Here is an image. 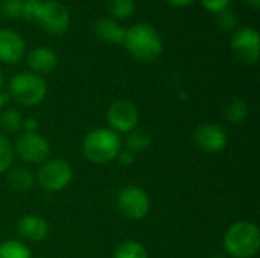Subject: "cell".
<instances>
[{
	"instance_id": "6da1fadb",
	"label": "cell",
	"mask_w": 260,
	"mask_h": 258,
	"mask_svg": "<svg viewBox=\"0 0 260 258\" xmlns=\"http://www.w3.org/2000/svg\"><path fill=\"white\" fill-rule=\"evenodd\" d=\"M21 18L26 21H37L50 35H62L72 24L69 9L56 0H24Z\"/></svg>"
},
{
	"instance_id": "7a4b0ae2",
	"label": "cell",
	"mask_w": 260,
	"mask_h": 258,
	"mask_svg": "<svg viewBox=\"0 0 260 258\" xmlns=\"http://www.w3.org/2000/svg\"><path fill=\"white\" fill-rule=\"evenodd\" d=\"M123 46L140 62H152L163 52V40L158 30L148 23H137L128 27Z\"/></svg>"
},
{
	"instance_id": "3957f363",
	"label": "cell",
	"mask_w": 260,
	"mask_h": 258,
	"mask_svg": "<svg viewBox=\"0 0 260 258\" xmlns=\"http://www.w3.org/2000/svg\"><path fill=\"white\" fill-rule=\"evenodd\" d=\"M122 149V140L117 132L108 128H96L90 131L82 144L85 158L94 164H107L117 158Z\"/></svg>"
},
{
	"instance_id": "277c9868",
	"label": "cell",
	"mask_w": 260,
	"mask_h": 258,
	"mask_svg": "<svg viewBox=\"0 0 260 258\" xmlns=\"http://www.w3.org/2000/svg\"><path fill=\"white\" fill-rule=\"evenodd\" d=\"M224 246L232 257L253 258L260 249L257 225L248 220L233 224L224 236Z\"/></svg>"
},
{
	"instance_id": "5b68a950",
	"label": "cell",
	"mask_w": 260,
	"mask_h": 258,
	"mask_svg": "<svg viewBox=\"0 0 260 258\" xmlns=\"http://www.w3.org/2000/svg\"><path fill=\"white\" fill-rule=\"evenodd\" d=\"M47 85L40 75L32 71H20L9 81V96L20 105L35 106L44 100Z\"/></svg>"
},
{
	"instance_id": "8992f818",
	"label": "cell",
	"mask_w": 260,
	"mask_h": 258,
	"mask_svg": "<svg viewBox=\"0 0 260 258\" xmlns=\"http://www.w3.org/2000/svg\"><path fill=\"white\" fill-rule=\"evenodd\" d=\"M230 47L233 56L239 62L254 65L259 61L260 53V35L257 29L251 26L238 27L232 35Z\"/></svg>"
},
{
	"instance_id": "52a82bcc",
	"label": "cell",
	"mask_w": 260,
	"mask_h": 258,
	"mask_svg": "<svg viewBox=\"0 0 260 258\" xmlns=\"http://www.w3.org/2000/svg\"><path fill=\"white\" fill-rule=\"evenodd\" d=\"M73 178V170L70 164L62 158H53L44 161L37 173V181L40 187L46 192H59L66 189Z\"/></svg>"
},
{
	"instance_id": "ba28073f",
	"label": "cell",
	"mask_w": 260,
	"mask_h": 258,
	"mask_svg": "<svg viewBox=\"0 0 260 258\" xmlns=\"http://www.w3.org/2000/svg\"><path fill=\"white\" fill-rule=\"evenodd\" d=\"M149 196L145 190L136 186L123 187L117 195V208L119 211L131 220H140L149 213Z\"/></svg>"
},
{
	"instance_id": "9c48e42d",
	"label": "cell",
	"mask_w": 260,
	"mask_h": 258,
	"mask_svg": "<svg viewBox=\"0 0 260 258\" xmlns=\"http://www.w3.org/2000/svg\"><path fill=\"white\" fill-rule=\"evenodd\" d=\"M139 109L129 100H116L107 111V122L114 132H133L139 125Z\"/></svg>"
},
{
	"instance_id": "30bf717a",
	"label": "cell",
	"mask_w": 260,
	"mask_h": 258,
	"mask_svg": "<svg viewBox=\"0 0 260 258\" xmlns=\"http://www.w3.org/2000/svg\"><path fill=\"white\" fill-rule=\"evenodd\" d=\"M14 152H17V155L26 163L40 164V163H44L49 158L50 144L38 132H35V134L24 132L23 135L18 137Z\"/></svg>"
},
{
	"instance_id": "8fae6325",
	"label": "cell",
	"mask_w": 260,
	"mask_h": 258,
	"mask_svg": "<svg viewBox=\"0 0 260 258\" xmlns=\"http://www.w3.org/2000/svg\"><path fill=\"white\" fill-rule=\"evenodd\" d=\"M195 143L197 146L209 154H216L225 149L227 146V132L224 128L215 123H206L195 131Z\"/></svg>"
},
{
	"instance_id": "7c38bea8",
	"label": "cell",
	"mask_w": 260,
	"mask_h": 258,
	"mask_svg": "<svg viewBox=\"0 0 260 258\" xmlns=\"http://www.w3.org/2000/svg\"><path fill=\"white\" fill-rule=\"evenodd\" d=\"M26 53V43L23 36L9 27L0 29V62L17 64Z\"/></svg>"
},
{
	"instance_id": "4fadbf2b",
	"label": "cell",
	"mask_w": 260,
	"mask_h": 258,
	"mask_svg": "<svg viewBox=\"0 0 260 258\" xmlns=\"http://www.w3.org/2000/svg\"><path fill=\"white\" fill-rule=\"evenodd\" d=\"M27 65L35 75H46L56 68L58 56L56 53L46 46H38L32 49L27 55Z\"/></svg>"
},
{
	"instance_id": "5bb4252c",
	"label": "cell",
	"mask_w": 260,
	"mask_h": 258,
	"mask_svg": "<svg viewBox=\"0 0 260 258\" xmlns=\"http://www.w3.org/2000/svg\"><path fill=\"white\" fill-rule=\"evenodd\" d=\"M94 35L108 44H123L126 29L116 20L110 18H99L93 26Z\"/></svg>"
},
{
	"instance_id": "9a60e30c",
	"label": "cell",
	"mask_w": 260,
	"mask_h": 258,
	"mask_svg": "<svg viewBox=\"0 0 260 258\" xmlns=\"http://www.w3.org/2000/svg\"><path fill=\"white\" fill-rule=\"evenodd\" d=\"M18 233L23 239L29 242H41L47 237L49 225L47 222L35 214H29L20 219L18 222Z\"/></svg>"
},
{
	"instance_id": "2e32d148",
	"label": "cell",
	"mask_w": 260,
	"mask_h": 258,
	"mask_svg": "<svg viewBox=\"0 0 260 258\" xmlns=\"http://www.w3.org/2000/svg\"><path fill=\"white\" fill-rule=\"evenodd\" d=\"M8 184L11 189L17 190V192H27L34 187L35 184V178L34 175L24 169V167H14L9 173H8Z\"/></svg>"
},
{
	"instance_id": "e0dca14e",
	"label": "cell",
	"mask_w": 260,
	"mask_h": 258,
	"mask_svg": "<svg viewBox=\"0 0 260 258\" xmlns=\"http://www.w3.org/2000/svg\"><path fill=\"white\" fill-rule=\"evenodd\" d=\"M224 114L232 123H241L248 116V106L241 97H230L224 105Z\"/></svg>"
},
{
	"instance_id": "ac0fdd59",
	"label": "cell",
	"mask_w": 260,
	"mask_h": 258,
	"mask_svg": "<svg viewBox=\"0 0 260 258\" xmlns=\"http://www.w3.org/2000/svg\"><path fill=\"white\" fill-rule=\"evenodd\" d=\"M107 8L113 20H125L133 15L136 0H107Z\"/></svg>"
},
{
	"instance_id": "d6986e66",
	"label": "cell",
	"mask_w": 260,
	"mask_h": 258,
	"mask_svg": "<svg viewBox=\"0 0 260 258\" xmlns=\"http://www.w3.org/2000/svg\"><path fill=\"white\" fill-rule=\"evenodd\" d=\"M151 143H152L151 134L134 129L133 132H129L126 138V149L131 151L133 154H139V152H145L151 146Z\"/></svg>"
},
{
	"instance_id": "ffe728a7",
	"label": "cell",
	"mask_w": 260,
	"mask_h": 258,
	"mask_svg": "<svg viewBox=\"0 0 260 258\" xmlns=\"http://www.w3.org/2000/svg\"><path fill=\"white\" fill-rule=\"evenodd\" d=\"M0 258H30V251L18 240H6L0 245Z\"/></svg>"
},
{
	"instance_id": "44dd1931",
	"label": "cell",
	"mask_w": 260,
	"mask_h": 258,
	"mask_svg": "<svg viewBox=\"0 0 260 258\" xmlns=\"http://www.w3.org/2000/svg\"><path fill=\"white\" fill-rule=\"evenodd\" d=\"M114 258H148V252L139 242L128 240L117 246Z\"/></svg>"
},
{
	"instance_id": "7402d4cb",
	"label": "cell",
	"mask_w": 260,
	"mask_h": 258,
	"mask_svg": "<svg viewBox=\"0 0 260 258\" xmlns=\"http://www.w3.org/2000/svg\"><path fill=\"white\" fill-rule=\"evenodd\" d=\"M23 125V117L17 109H5L0 114V126L9 132V134H17L21 129Z\"/></svg>"
},
{
	"instance_id": "603a6c76",
	"label": "cell",
	"mask_w": 260,
	"mask_h": 258,
	"mask_svg": "<svg viewBox=\"0 0 260 258\" xmlns=\"http://www.w3.org/2000/svg\"><path fill=\"white\" fill-rule=\"evenodd\" d=\"M14 155L15 152H14V146L11 144V141L6 137L0 135V175L11 167L14 161Z\"/></svg>"
},
{
	"instance_id": "cb8c5ba5",
	"label": "cell",
	"mask_w": 260,
	"mask_h": 258,
	"mask_svg": "<svg viewBox=\"0 0 260 258\" xmlns=\"http://www.w3.org/2000/svg\"><path fill=\"white\" fill-rule=\"evenodd\" d=\"M24 0H0V14L6 18L21 17Z\"/></svg>"
},
{
	"instance_id": "d4e9b609",
	"label": "cell",
	"mask_w": 260,
	"mask_h": 258,
	"mask_svg": "<svg viewBox=\"0 0 260 258\" xmlns=\"http://www.w3.org/2000/svg\"><path fill=\"white\" fill-rule=\"evenodd\" d=\"M216 23H218V26H219L222 30L235 32V30L238 29L239 20H238V15H236L233 11L227 9V11H224V12H221V14L216 15Z\"/></svg>"
},
{
	"instance_id": "484cf974",
	"label": "cell",
	"mask_w": 260,
	"mask_h": 258,
	"mask_svg": "<svg viewBox=\"0 0 260 258\" xmlns=\"http://www.w3.org/2000/svg\"><path fill=\"white\" fill-rule=\"evenodd\" d=\"M201 5L207 12H212V14L218 15V14L230 9L232 0H201Z\"/></svg>"
},
{
	"instance_id": "4316f807",
	"label": "cell",
	"mask_w": 260,
	"mask_h": 258,
	"mask_svg": "<svg viewBox=\"0 0 260 258\" xmlns=\"http://www.w3.org/2000/svg\"><path fill=\"white\" fill-rule=\"evenodd\" d=\"M117 160H119V163L122 166H131L136 161V154H133L128 149H120V152L117 155Z\"/></svg>"
},
{
	"instance_id": "83f0119b",
	"label": "cell",
	"mask_w": 260,
	"mask_h": 258,
	"mask_svg": "<svg viewBox=\"0 0 260 258\" xmlns=\"http://www.w3.org/2000/svg\"><path fill=\"white\" fill-rule=\"evenodd\" d=\"M21 128H23L24 132H27V134H35V132L38 131V122H37V119H34V117L23 119Z\"/></svg>"
},
{
	"instance_id": "f1b7e54d",
	"label": "cell",
	"mask_w": 260,
	"mask_h": 258,
	"mask_svg": "<svg viewBox=\"0 0 260 258\" xmlns=\"http://www.w3.org/2000/svg\"><path fill=\"white\" fill-rule=\"evenodd\" d=\"M165 2L168 5L174 6V8H186V6L192 5L193 2H197V0H165Z\"/></svg>"
},
{
	"instance_id": "f546056e",
	"label": "cell",
	"mask_w": 260,
	"mask_h": 258,
	"mask_svg": "<svg viewBox=\"0 0 260 258\" xmlns=\"http://www.w3.org/2000/svg\"><path fill=\"white\" fill-rule=\"evenodd\" d=\"M9 99H11L9 93H6V91H2V90H0V109H3V108L9 103Z\"/></svg>"
},
{
	"instance_id": "4dcf8cb0",
	"label": "cell",
	"mask_w": 260,
	"mask_h": 258,
	"mask_svg": "<svg viewBox=\"0 0 260 258\" xmlns=\"http://www.w3.org/2000/svg\"><path fill=\"white\" fill-rule=\"evenodd\" d=\"M244 2H245V5H248L254 11H257L260 8V0H244Z\"/></svg>"
},
{
	"instance_id": "1f68e13d",
	"label": "cell",
	"mask_w": 260,
	"mask_h": 258,
	"mask_svg": "<svg viewBox=\"0 0 260 258\" xmlns=\"http://www.w3.org/2000/svg\"><path fill=\"white\" fill-rule=\"evenodd\" d=\"M3 84H5V78H3V73H2V70H0V90H2V87H3Z\"/></svg>"
},
{
	"instance_id": "d6a6232c",
	"label": "cell",
	"mask_w": 260,
	"mask_h": 258,
	"mask_svg": "<svg viewBox=\"0 0 260 258\" xmlns=\"http://www.w3.org/2000/svg\"><path fill=\"white\" fill-rule=\"evenodd\" d=\"M213 258H225V257H224V255H215Z\"/></svg>"
},
{
	"instance_id": "836d02e7",
	"label": "cell",
	"mask_w": 260,
	"mask_h": 258,
	"mask_svg": "<svg viewBox=\"0 0 260 258\" xmlns=\"http://www.w3.org/2000/svg\"><path fill=\"white\" fill-rule=\"evenodd\" d=\"M32 2H41V0H32Z\"/></svg>"
}]
</instances>
